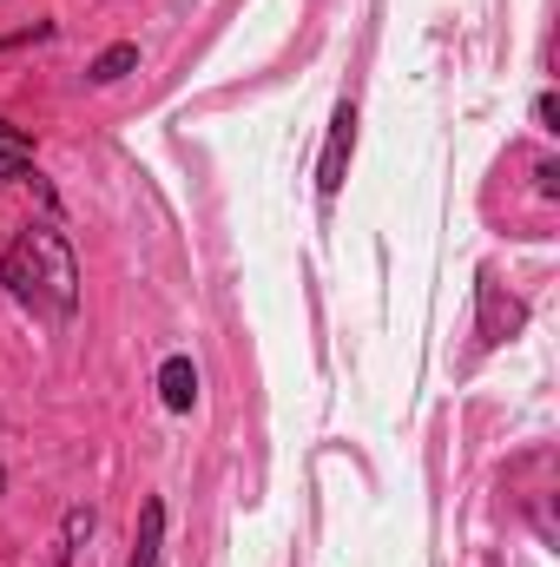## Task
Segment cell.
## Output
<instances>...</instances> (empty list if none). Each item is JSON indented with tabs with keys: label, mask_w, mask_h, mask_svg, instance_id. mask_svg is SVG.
Segmentation results:
<instances>
[{
	"label": "cell",
	"mask_w": 560,
	"mask_h": 567,
	"mask_svg": "<svg viewBox=\"0 0 560 567\" xmlns=\"http://www.w3.org/2000/svg\"><path fill=\"white\" fill-rule=\"evenodd\" d=\"M0 278L13 284L20 303L46 310V317H73L80 303V271H73V251L53 225H20L13 245L0 251Z\"/></svg>",
	"instance_id": "1"
},
{
	"label": "cell",
	"mask_w": 560,
	"mask_h": 567,
	"mask_svg": "<svg viewBox=\"0 0 560 567\" xmlns=\"http://www.w3.org/2000/svg\"><path fill=\"white\" fill-rule=\"evenodd\" d=\"M158 396H165V410H191V403H198V370H191L185 357H172V363L158 370Z\"/></svg>",
	"instance_id": "2"
},
{
	"label": "cell",
	"mask_w": 560,
	"mask_h": 567,
	"mask_svg": "<svg viewBox=\"0 0 560 567\" xmlns=\"http://www.w3.org/2000/svg\"><path fill=\"white\" fill-rule=\"evenodd\" d=\"M350 140H356V113L343 106V113H336V126H330V152H323V192H336V185H343V152H350Z\"/></svg>",
	"instance_id": "3"
},
{
	"label": "cell",
	"mask_w": 560,
	"mask_h": 567,
	"mask_svg": "<svg viewBox=\"0 0 560 567\" xmlns=\"http://www.w3.org/2000/svg\"><path fill=\"white\" fill-rule=\"evenodd\" d=\"M158 535H165V508H158V502H145V508H139V542H133V561H126V567H152V561H158Z\"/></svg>",
	"instance_id": "4"
},
{
	"label": "cell",
	"mask_w": 560,
	"mask_h": 567,
	"mask_svg": "<svg viewBox=\"0 0 560 567\" xmlns=\"http://www.w3.org/2000/svg\"><path fill=\"white\" fill-rule=\"evenodd\" d=\"M27 158H33V140H27L20 126H7V120H0V185H7V178H20V172H27Z\"/></svg>",
	"instance_id": "5"
},
{
	"label": "cell",
	"mask_w": 560,
	"mask_h": 567,
	"mask_svg": "<svg viewBox=\"0 0 560 567\" xmlns=\"http://www.w3.org/2000/svg\"><path fill=\"white\" fill-rule=\"evenodd\" d=\"M80 535H93V508H73V515H66V528H60V548H53V561H46V567H66V561H73Z\"/></svg>",
	"instance_id": "6"
},
{
	"label": "cell",
	"mask_w": 560,
	"mask_h": 567,
	"mask_svg": "<svg viewBox=\"0 0 560 567\" xmlns=\"http://www.w3.org/2000/svg\"><path fill=\"white\" fill-rule=\"evenodd\" d=\"M133 66H139V47H113V53H100V60H93V80L106 86V80H126Z\"/></svg>",
	"instance_id": "7"
},
{
	"label": "cell",
	"mask_w": 560,
	"mask_h": 567,
	"mask_svg": "<svg viewBox=\"0 0 560 567\" xmlns=\"http://www.w3.org/2000/svg\"><path fill=\"white\" fill-rule=\"evenodd\" d=\"M0 482H7V475H0Z\"/></svg>",
	"instance_id": "8"
}]
</instances>
